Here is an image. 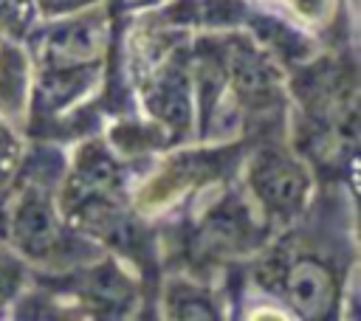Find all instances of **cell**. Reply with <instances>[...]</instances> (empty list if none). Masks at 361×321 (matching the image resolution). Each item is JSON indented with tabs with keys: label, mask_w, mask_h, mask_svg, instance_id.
Wrapping results in <instances>:
<instances>
[{
	"label": "cell",
	"mask_w": 361,
	"mask_h": 321,
	"mask_svg": "<svg viewBox=\"0 0 361 321\" xmlns=\"http://www.w3.org/2000/svg\"><path fill=\"white\" fill-rule=\"evenodd\" d=\"M248 186L265 208L268 220L290 222L307 203L310 175L282 146H265L248 166Z\"/></svg>",
	"instance_id": "1"
},
{
	"label": "cell",
	"mask_w": 361,
	"mask_h": 321,
	"mask_svg": "<svg viewBox=\"0 0 361 321\" xmlns=\"http://www.w3.org/2000/svg\"><path fill=\"white\" fill-rule=\"evenodd\" d=\"M276 282L288 304L307 318H324L330 315L336 304V273L327 262H322L313 253H296L290 259H282L274 265Z\"/></svg>",
	"instance_id": "2"
},
{
	"label": "cell",
	"mask_w": 361,
	"mask_h": 321,
	"mask_svg": "<svg viewBox=\"0 0 361 321\" xmlns=\"http://www.w3.org/2000/svg\"><path fill=\"white\" fill-rule=\"evenodd\" d=\"M8 231L11 242L31 259H48L65 245L54 203L39 186H28L20 191L8 217Z\"/></svg>",
	"instance_id": "3"
},
{
	"label": "cell",
	"mask_w": 361,
	"mask_h": 321,
	"mask_svg": "<svg viewBox=\"0 0 361 321\" xmlns=\"http://www.w3.org/2000/svg\"><path fill=\"white\" fill-rule=\"evenodd\" d=\"M254 225L245 214L243 206L237 203H223L220 208H214L206 220V234H200L206 251H217V253H228L237 248H245V237L251 239Z\"/></svg>",
	"instance_id": "4"
},
{
	"label": "cell",
	"mask_w": 361,
	"mask_h": 321,
	"mask_svg": "<svg viewBox=\"0 0 361 321\" xmlns=\"http://www.w3.org/2000/svg\"><path fill=\"white\" fill-rule=\"evenodd\" d=\"M166 307L172 318H217L209 290L192 282H172L166 290Z\"/></svg>",
	"instance_id": "5"
},
{
	"label": "cell",
	"mask_w": 361,
	"mask_h": 321,
	"mask_svg": "<svg viewBox=\"0 0 361 321\" xmlns=\"http://www.w3.org/2000/svg\"><path fill=\"white\" fill-rule=\"evenodd\" d=\"M25 93V56L11 48L3 45L0 48V101L6 113H14L20 107V99Z\"/></svg>",
	"instance_id": "6"
},
{
	"label": "cell",
	"mask_w": 361,
	"mask_h": 321,
	"mask_svg": "<svg viewBox=\"0 0 361 321\" xmlns=\"http://www.w3.org/2000/svg\"><path fill=\"white\" fill-rule=\"evenodd\" d=\"M23 284V268L11 256H0V310L17 296Z\"/></svg>",
	"instance_id": "7"
},
{
	"label": "cell",
	"mask_w": 361,
	"mask_h": 321,
	"mask_svg": "<svg viewBox=\"0 0 361 321\" xmlns=\"http://www.w3.org/2000/svg\"><path fill=\"white\" fill-rule=\"evenodd\" d=\"M20 146H17V141H14V135L8 132V127H3V121H0V191L6 189V183L11 180V175H14V163H17V152Z\"/></svg>",
	"instance_id": "8"
}]
</instances>
